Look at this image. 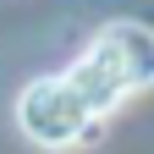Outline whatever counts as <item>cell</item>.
I'll list each match as a JSON object with an SVG mask.
<instances>
[{"mask_svg": "<svg viewBox=\"0 0 154 154\" xmlns=\"http://www.w3.org/2000/svg\"><path fill=\"white\" fill-rule=\"evenodd\" d=\"M149 83H154V28H143V22L99 28V38L88 44V55L66 72V88L83 99V110L94 121H105L127 94H138Z\"/></svg>", "mask_w": 154, "mask_h": 154, "instance_id": "1", "label": "cell"}, {"mask_svg": "<svg viewBox=\"0 0 154 154\" xmlns=\"http://www.w3.org/2000/svg\"><path fill=\"white\" fill-rule=\"evenodd\" d=\"M17 127L28 132L38 149H72L94 138V116L83 110V99L66 88V77H38L17 94Z\"/></svg>", "mask_w": 154, "mask_h": 154, "instance_id": "2", "label": "cell"}]
</instances>
